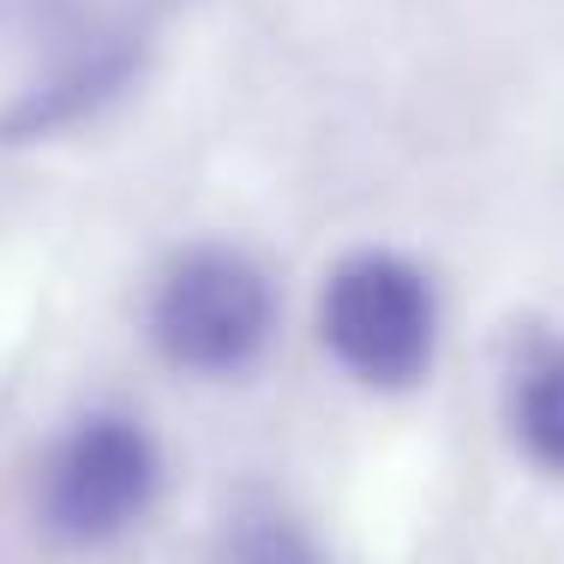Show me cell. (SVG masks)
<instances>
[{"label": "cell", "mask_w": 564, "mask_h": 564, "mask_svg": "<svg viewBox=\"0 0 564 564\" xmlns=\"http://www.w3.org/2000/svg\"><path fill=\"white\" fill-rule=\"evenodd\" d=\"M156 348L186 372H240L271 337V282L228 247H198L163 276L151 306Z\"/></svg>", "instance_id": "2"}, {"label": "cell", "mask_w": 564, "mask_h": 564, "mask_svg": "<svg viewBox=\"0 0 564 564\" xmlns=\"http://www.w3.org/2000/svg\"><path fill=\"white\" fill-rule=\"evenodd\" d=\"M318 325H325L330 355L355 379L384 384V391L414 384L433 367V343H438L433 289L409 259H391V252L348 259L325 289Z\"/></svg>", "instance_id": "1"}, {"label": "cell", "mask_w": 564, "mask_h": 564, "mask_svg": "<svg viewBox=\"0 0 564 564\" xmlns=\"http://www.w3.org/2000/svg\"><path fill=\"white\" fill-rule=\"evenodd\" d=\"M156 499V445L127 414H90L61 438L43 480V517L61 541H115Z\"/></svg>", "instance_id": "3"}, {"label": "cell", "mask_w": 564, "mask_h": 564, "mask_svg": "<svg viewBox=\"0 0 564 564\" xmlns=\"http://www.w3.org/2000/svg\"><path fill=\"white\" fill-rule=\"evenodd\" d=\"M223 564H325V558L289 510H240L235 529H228Z\"/></svg>", "instance_id": "5"}, {"label": "cell", "mask_w": 564, "mask_h": 564, "mask_svg": "<svg viewBox=\"0 0 564 564\" xmlns=\"http://www.w3.org/2000/svg\"><path fill=\"white\" fill-rule=\"evenodd\" d=\"M517 433L534 463L564 475V355H546L517 384Z\"/></svg>", "instance_id": "4"}]
</instances>
